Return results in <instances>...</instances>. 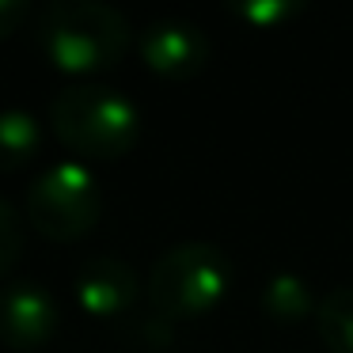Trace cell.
<instances>
[{"label": "cell", "mask_w": 353, "mask_h": 353, "mask_svg": "<svg viewBox=\"0 0 353 353\" xmlns=\"http://www.w3.org/2000/svg\"><path fill=\"white\" fill-rule=\"evenodd\" d=\"M42 148V125L31 110L4 107L0 110V171H19Z\"/></svg>", "instance_id": "cell-9"}, {"label": "cell", "mask_w": 353, "mask_h": 353, "mask_svg": "<svg viewBox=\"0 0 353 353\" xmlns=\"http://www.w3.org/2000/svg\"><path fill=\"white\" fill-rule=\"evenodd\" d=\"M232 12L251 27H281L304 12V0H243V4H232Z\"/></svg>", "instance_id": "cell-11"}, {"label": "cell", "mask_w": 353, "mask_h": 353, "mask_svg": "<svg viewBox=\"0 0 353 353\" xmlns=\"http://www.w3.org/2000/svg\"><path fill=\"white\" fill-rule=\"evenodd\" d=\"M319 300L312 296V285L296 274V270H274L262 281V312L277 323H300L315 315Z\"/></svg>", "instance_id": "cell-8"}, {"label": "cell", "mask_w": 353, "mask_h": 353, "mask_svg": "<svg viewBox=\"0 0 353 353\" xmlns=\"http://www.w3.org/2000/svg\"><path fill=\"white\" fill-rule=\"evenodd\" d=\"M23 239H27L23 213L12 201L0 198V274H8L16 266V259L23 254Z\"/></svg>", "instance_id": "cell-12"}, {"label": "cell", "mask_w": 353, "mask_h": 353, "mask_svg": "<svg viewBox=\"0 0 353 353\" xmlns=\"http://www.w3.org/2000/svg\"><path fill=\"white\" fill-rule=\"evenodd\" d=\"M315 327L330 353H353V285L323 292L315 307Z\"/></svg>", "instance_id": "cell-10"}, {"label": "cell", "mask_w": 353, "mask_h": 353, "mask_svg": "<svg viewBox=\"0 0 353 353\" xmlns=\"http://www.w3.org/2000/svg\"><path fill=\"white\" fill-rule=\"evenodd\" d=\"M54 133L80 156H122L141 137V107L125 92L80 80L50 103Z\"/></svg>", "instance_id": "cell-2"}, {"label": "cell", "mask_w": 353, "mask_h": 353, "mask_svg": "<svg viewBox=\"0 0 353 353\" xmlns=\"http://www.w3.org/2000/svg\"><path fill=\"white\" fill-rule=\"evenodd\" d=\"M137 50L148 69L168 80H190L209 65V34L183 16H160L145 23Z\"/></svg>", "instance_id": "cell-6"}, {"label": "cell", "mask_w": 353, "mask_h": 353, "mask_svg": "<svg viewBox=\"0 0 353 353\" xmlns=\"http://www.w3.org/2000/svg\"><path fill=\"white\" fill-rule=\"evenodd\" d=\"M27 16H31L27 0H0V39H8Z\"/></svg>", "instance_id": "cell-13"}, {"label": "cell", "mask_w": 353, "mask_h": 353, "mask_svg": "<svg viewBox=\"0 0 353 353\" xmlns=\"http://www.w3.org/2000/svg\"><path fill=\"white\" fill-rule=\"evenodd\" d=\"M232 289V259L209 239L168 247L148 270V300L163 315H201Z\"/></svg>", "instance_id": "cell-3"}, {"label": "cell", "mask_w": 353, "mask_h": 353, "mask_svg": "<svg viewBox=\"0 0 353 353\" xmlns=\"http://www.w3.org/2000/svg\"><path fill=\"white\" fill-rule=\"evenodd\" d=\"M61 323L57 296L42 281L12 277L0 285V342L12 350H39Z\"/></svg>", "instance_id": "cell-5"}, {"label": "cell", "mask_w": 353, "mask_h": 353, "mask_svg": "<svg viewBox=\"0 0 353 353\" xmlns=\"http://www.w3.org/2000/svg\"><path fill=\"white\" fill-rule=\"evenodd\" d=\"M103 213V190L84 160H57L27 186L23 216L46 239H80Z\"/></svg>", "instance_id": "cell-4"}, {"label": "cell", "mask_w": 353, "mask_h": 353, "mask_svg": "<svg viewBox=\"0 0 353 353\" xmlns=\"http://www.w3.org/2000/svg\"><path fill=\"white\" fill-rule=\"evenodd\" d=\"M72 296L95 319H114V315L130 312L141 296V277L125 259L114 254H92L80 262L77 277H72Z\"/></svg>", "instance_id": "cell-7"}, {"label": "cell", "mask_w": 353, "mask_h": 353, "mask_svg": "<svg viewBox=\"0 0 353 353\" xmlns=\"http://www.w3.org/2000/svg\"><path fill=\"white\" fill-rule=\"evenodd\" d=\"M34 39L46 61L72 77L110 69L130 50V19L103 0H50L34 16Z\"/></svg>", "instance_id": "cell-1"}]
</instances>
